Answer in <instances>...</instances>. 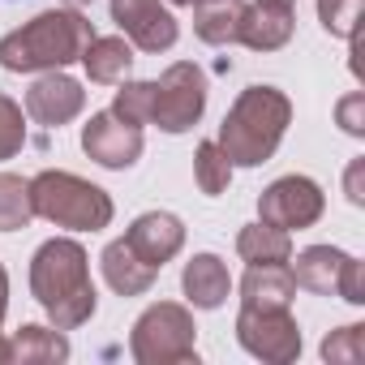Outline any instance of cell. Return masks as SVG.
Masks as SVG:
<instances>
[{
	"instance_id": "9a60e30c",
	"label": "cell",
	"mask_w": 365,
	"mask_h": 365,
	"mask_svg": "<svg viewBox=\"0 0 365 365\" xmlns=\"http://www.w3.org/2000/svg\"><path fill=\"white\" fill-rule=\"evenodd\" d=\"M297 297V279L288 262H250L241 279V305L250 309H288Z\"/></svg>"
},
{
	"instance_id": "484cf974",
	"label": "cell",
	"mask_w": 365,
	"mask_h": 365,
	"mask_svg": "<svg viewBox=\"0 0 365 365\" xmlns=\"http://www.w3.org/2000/svg\"><path fill=\"white\" fill-rule=\"evenodd\" d=\"M150 99H155V82H120L112 112L129 125H150Z\"/></svg>"
},
{
	"instance_id": "3957f363",
	"label": "cell",
	"mask_w": 365,
	"mask_h": 365,
	"mask_svg": "<svg viewBox=\"0 0 365 365\" xmlns=\"http://www.w3.org/2000/svg\"><path fill=\"white\" fill-rule=\"evenodd\" d=\"M95 39V26L82 9H43L26 26L0 39V65L9 73H48L65 69L82 56V48Z\"/></svg>"
},
{
	"instance_id": "f1b7e54d",
	"label": "cell",
	"mask_w": 365,
	"mask_h": 365,
	"mask_svg": "<svg viewBox=\"0 0 365 365\" xmlns=\"http://www.w3.org/2000/svg\"><path fill=\"white\" fill-rule=\"evenodd\" d=\"M335 297H344L348 305H365V267H361L356 258H348V262H344V275H339Z\"/></svg>"
},
{
	"instance_id": "ac0fdd59",
	"label": "cell",
	"mask_w": 365,
	"mask_h": 365,
	"mask_svg": "<svg viewBox=\"0 0 365 365\" xmlns=\"http://www.w3.org/2000/svg\"><path fill=\"white\" fill-rule=\"evenodd\" d=\"M78 61H82V69H86L91 82L116 86V82H125V73H129V65H133V43L120 39V35H95V39L82 48Z\"/></svg>"
},
{
	"instance_id": "d4e9b609",
	"label": "cell",
	"mask_w": 365,
	"mask_h": 365,
	"mask_svg": "<svg viewBox=\"0 0 365 365\" xmlns=\"http://www.w3.org/2000/svg\"><path fill=\"white\" fill-rule=\"evenodd\" d=\"M361 9H365V0H318V22L327 35L352 39L361 26Z\"/></svg>"
},
{
	"instance_id": "d6986e66",
	"label": "cell",
	"mask_w": 365,
	"mask_h": 365,
	"mask_svg": "<svg viewBox=\"0 0 365 365\" xmlns=\"http://www.w3.org/2000/svg\"><path fill=\"white\" fill-rule=\"evenodd\" d=\"M52 361H69V339L61 327H39L26 322L14 331L9 339V365H52Z\"/></svg>"
},
{
	"instance_id": "5b68a950",
	"label": "cell",
	"mask_w": 365,
	"mask_h": 365,
	"mask_svg": "<svg viewBox=\"0 0 365 365\" xmlns=\"http://www.w3.org/2000/svg\"><path fill=\"white\" fill-rule=\"evenodd\" d=\"M129 356L138 365H185L198 361V327L190 305L155 301L138 314L129 331Z\"/></svg>"
},
{
	"instance_id": "4dcf8cb0",
	"label": "cell",
	"mask_w": 365,
	"mask_h": 365,
	"mask_svg": "<svg viewBox=\"0 0 365 365\" xmlns=\"http://www.w3.org/2000/svg\"><path fill=\"white\" fill-rule=\"evenodd\" d=\"M5 309H9V271L0 267V322H5Z\"/></svg>"
},
{
	"instance_id": "4316f807",
	"label": "cell",
	"mask_w": 365,
	"mask_h": 365,
	"mask_svg": "<svg viewBox=\"0 0 365 365\" xmlns=\"http://www.w3.org/2000/svg\"><path fill=\"white\" fill-rule=\"evenodd\" d=\"M22 146H26V112L18 99L0 95V163L14 159Z\"/></svg>"
},
{
	"instance_id": "d6a6232c",
	"label": "cell",
	"mask_w": 365,
	"mask_h": 365,
	"mask_svg": "<svg viewBox=\"0 0 365 365\" xmlns=\"http://www.w3.org/2000/svg\"><path fill=\"white\" fill-rule=\"evenodd\" d=\"M65 5H69V9H86V5H91V0H65Z\"/></svg>"
},
{
	"instance_id": "30bf717a",
	"label": "cell",
	"mask_w": 365,
	"mask_h": 365,
	"mask_svg": "<svg viewBox=\"0 0 365 365\" xmlns=\"http://www.w3.org/2000/svg\"><path fill=\"white\" fill-rule=\"evenodd\" d=\"M112 22L138 52H168L180 35L163 0H112Z\"/></svg>"
},
{
	"instance_id": "ba28073f",
	"label": "cell",
	"mask_w": 365,
	"mask_h": 365,
	"mask_svg": "<svg viewBox=\"0 0 365 365\" xmlns=\"http://www.w3.org/2000/svg\"><path fill=\"white\" fill-rule=\"evenodd\" d=\"M327 211V194L318 190V180L309 176H279L258 194V220L271 224V228H284V232H301V228H314Z\"/></svg>"
},
{
	"instance_id": "1f68e13d",
	"label": "cell",
	"mask_w": 365,
	"mask_h": 365,
	"mask_svg": "<svg viewBox=\"0 0 365 365\" xmlns=\"http://www.w3.org/2000/svg\"><path fill=\"white\" fill-rule=\"evenodd\" d=\"M0 365H9V339H0Z\"/></svg>"
},
{
	"instance_id": "9c48e42d",
	"label": "cell",
	"mask_w": 365,
	"mask_h": 365,
	"mask_svg": "<svg viewBox=\"0 0 365 365\" xmlns=\"http://www.w3.org/2000/svg\"><path fill=\"white\" fill-rule=\"evenodd\" d=\"M82 150L86 159H95L99 168L108 172H125L142 159V125H129L120 120L112 108L108 112H95L86 125H82Z\"/></svg>"
},
{
	"instance_id": "7c38bea8",
	"label": "cell",
	"mask_w": 365,
	"mask_h": 365,
	"mask_svg": "<svg viewBox=\"0 0 365 365\" xmlns=\"http://www.w3.org/2000/svg\"><path fill=\"white\" fill-rule=\"evenodd\" d=\"M125 241H129V250L142 262H150L155 271H163V262H172L180 250H185V224H180L172 211H146V215H138L129 224Z\"/></svg>"
},
{
	"instance_id": "83f0119b",
	"label": "cell",
	"mask_w": 365,
	"mask_h": 365,
	"mask_svg": "<svg viewBox=\"0 0 365 365\" xmlns=\"http://www.w3.org/2000/svg\"><path fill=\"white\" fill-rule=\"evenodd\" d=\"M335 120H339V129H344V133L365 138V95H361V91L344 95V99L335 103Z\"/></svg>"
},
{
	"instance_id": "2e32d148",
	"label": "cell",
	"mask_w": 365,
	"mask_h": 365,
	"mask_svg": "<svg viewBox=\"0 0 365 365\" xmlns=\"http://www.w3.org/2000/svg\"><path fill=\"white\" fill-rule=\"evenodd\" d=\"M348 258H352V254H344V250H335V245H309V250L297 254V262L288 258V271H292L297 288L318 292V297H331V292L339 288V275H344V262H348Z\"/></svg>"
},
{
	"instance_id": "44dd1931",
	"label": "cell",
	"mask_w": 365,
	"mask_h": 365,
	"mask_svg": "<svg viewBox=\"0 0 365 365\" xmlns=\"http://www.w3.org/2000/svg\"><path fill=\"white\" fill-rule=\"evenodd\" d=\"M237 254L245 262H288L292 258V237L284 228H271V224H250L237 232Z\"/></svg>"
},
{
	"instance_id": "e0dca14e",
	"label": "cell",
	"mask_w": 365,
	"mask_h": 365,
	"mask_svg": "<svg viewBox=\"0 0 365 365\" xmlns=\"http://www.w3.org/2000/svg\"><path fill=\"white\" fill-rule=\"evenodd\" d=\"M99 267H103V279H108V288L112 292H120V297H142V292H150V284H155V267L150 262H142L133 250H129V241L120 237V241H112L103 254H99Z\"/></svg>"
},
{
	"instance_id": "e575fe53",
	"label": "cell",
	"mask_w": 365,
	"mask_h": 365,
	"mask_svg": "<svg viewBox=\"0 0 365 365\" xmlns=\"http://www.w3.org/2000/svg\"><path fill=\"white\" fill-rule=\"evenodd\" d=\"M271 5H297V0H271Z\"/></svg>"
},
{
	"instance_id": "8fae6325",
	"label": "cell",
	"mask_w": 365,
	"mask_h": 365,
	"mask_svg": "<svg viewBox=\"0 0 365 365\" xmlns=\"http://www.w3.org/2000/svg\"><path fill=\"white\" fill-rule=\"evenodd\" d=\"M82 108H86V91L65 69H48L43 78H35L31 91H26V103H22V112L43 129L69 125L73 116H82Z\"/></svg>"
},
{
	"instance_id": "836d02e7",
	"label": "cell",
	"mask_w": 365,
	"mask_h": 365,
	"mask_svg": "<svg viewBox=\"0 0 365 365\" xmlns=\"http://www.w3.org/2000/svg\"><path fill=\"white\" fill-rule=\"evenodd\" d=\"M168 5H194V0H168Z\"/></svg>"
},
{
	"instance_id": "ffe728a7",
	"label": "cell",
	"mask_w": 365,
	"mask_h": 365,
	"mask_svg": "<svg viewBox=\"0 0 365 365\" xmlns=\"http://www.w3.org/2000/svg\"><path fill=\"white\" fill-rule=\"evenodd\" d=\"M245 0H194V31L211 48H232L241 35Z\"/></svg>"
},
{
	"instance_id": "7a4b0ae2",
	"label": "cell",
	"mask_w": 365,
	"mask_h": 365,
	"mask_svg": "<svg viewBox=\"0 0 365 365\" xmlns=\"http://www.w3.org/2000/svg\"><path fill=\"white\" fill-rule=\"evenodd\" d=\"M288 125H292L288 95L258 82V86H245L232 99L215 142H220V150L228 155L232 168H258V163H267L279 150Z\"/></svg>"
},
{
	"instance_id": "f546056e",
	"label": "cell",
	"mask_w": 365,
	"mask_h": 365,
	"mask_svg": "<svg viewBox=\"0 0 365 365\" xmlns=\"http://www.w3.org/2000/svg\"><path fill=\"white\" fill-rule=\"evenodd\" d=\"M344 194L352 207H365V159H352L344 172Z\"/></svg>"
},
{
	"instance_id": "7402d4cb",
	"label": "cell",
	"mask_w": 365,
	"mask_h": 365,
	"mask_svg": "<svg viewBox=\"0 0 365 365\" xmlns=\"http://www.w3.org/2000/svg\"><path fill=\"white\" fill-rule=\"evenodd\" d=\"M35 220V202H31V180L0 172V232H18Z\"/></svg>"
},
{
	"instance_id": "6da1fadb",
	"label": "cell",
	"mask_w": 365,
	"mask_h": 365,
	"mask_svg": "<svg viewBox=\"0 0 365 365\" xmlns=\"http://www.w3.org/2000/svg\"><path fill=\"white\" fill-rule=\"evenodd\" d=\"M31 297L43 305L48 322L61 331H78L95 318L99 292L91 279V258L73 237H52L31 258Z\"/></svg>"
},
{
	"instance_id": "52a82bcc",
	"label": "cell",
	"mask_w": 365,
	"mask_h": 365,
	"mask_svg": "<svg viewBox=\"0 0 365 365\" xmlns=\"http://www.w3.org/2000/svg\"><path fill=\"white\" fill-rule=\"evenodd\" d=\"M237 344L250 356L267 361V365H292L301 356V327L288 309H250V305H241Z\"/></svg>"
},
{
	"instance_id": "5bb4252c",
	"label": "cell",
	"mask_w": 365,
	"mask_h": 365,
	"mask_svg": "<svg viewBox=\"0 0 365 365\" xmlns=\"http://www.w3.org/2000/svg\"><path fill=\"white\" fill-rule=\"evenodd\" d=\"M180 292L194 309H220L232 292V275L220 254H194L180 271Z\"/></svg>"
},
{
	"instance_id": "8992f818",
	"label": "cell",
	"mask_w": 365,
	"mask_h": 365,
	"mask_svg": "<svg viewBox=\"0 0 365 365\" xmlns=\"http://www.w3.org/2000/svg\"><path fill=\"white\" fill-rule=\"evenodd\" d=\"M207 112V73L194 61H176L159 73L150 99V125L163 133H190Z\"/></svg>"
},
{
	"instance_id": "cb8c5ba5",
	"label": "cell",
	"mask_w": 365,
	"mask_h": 365,
	"mask_svg": "<svg viewBox=\"0 0 365 365\" xmlns=\"http://www.w3.org/2000/svg\"><path fill=\"white\" fill-rule=\"evenodd\" d=\"M361 356H365V327L361 322L335 327L322 339V361H331V365H356Z\"/></svg>"
},
{
	"instance_id": "4fadbf2b",
	"label": "cell",
	"mask_w": 365,
	"mask_h": 365,
	"mask_svg": "<svg viewBox=\"0 0 365 365\" xmlns=\"http://www.w3.org/2000/svg\"><path fill=\"white\" fill-rule=\"evenodd\" d=\"M297 31V14L292 5H271V0H254L245 5V18H241V35L237 43H245L250 52H279Z\"/></svg>"
},
{
	"instance_id": "603a6c76",
	"label": "cell",
	"mask_w": 365,
	"mask_h": 365,
	"mask_svg": "<svg viewBox=\"0 0 365 365\" xmlns=\"http://www.w3.org/2000/svg\"><path fill=\"white\" fill-rule=\"evenodd\" d=\"M194 180H198V190L207 198H220L232 185V163L220 150V142H198V150H194Z\"/></svg>"
},
{
	"instance_id": "277c9868",
	"label": "cell",
	"mask_w": 365,
	"mask_h": 365,
	"mask_svg": "<svg viewBox=\"0 0 365 365\" xmlns=\"http://www.w3.org/2000/svg\"><path fill=\"white\" fill-rule=\"evenodd\" d=\"M31 202L39 220L69 228V232H99L116 215L108 190L91 185L86 176L65 172V168H43L39 176H31Z\"/></svg>"
}]
</instances>
